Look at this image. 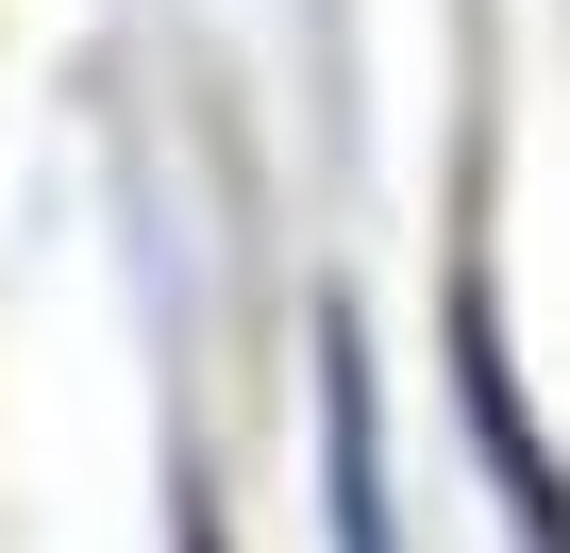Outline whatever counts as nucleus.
<instances>
[{
	"mask_svg": "<svg viewBox=\"0 0 570 553\" xmlns=\"http://www.w3.org/2000/svg\"><path fill=\"white\" fill-rule=\"evenodd\" d=\"M336 553H386V470H370V369L336 336Z\"/></svg>",
	"mask_w": 570,
	"mask_h": 553,
	"instance_id": "nucleus-1",
	"label": "nucleus"
}]
</instances>
